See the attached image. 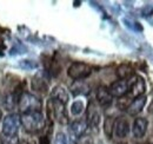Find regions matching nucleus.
<instances>
[{
    "label": "nucleus",
    "mask_w": 153,
    "mask_h": 144,
    "mask_svg": "<svg viewBox=\"0 0 153 144\" xmlns=\"http://www.w3.org/2000/svg\"><path fill=\"white\" fill-rule=\"evenodd\" d=\"M20 123L22 124L24 129L30 134H37L44 130L45 128V118L41 111L27 112L22 113L20 117Z\"/></svg>",
    "instance_id": "obj_1"
},
{
    "label": "nucleus",
    "mask_w": 153,
    "mask_h": 144,
    "mask_svg": "<svg viewBox=\"0 0 153 144\" xmlns=\"http://www.w3.org/2000/svg\"><path fill=\"white\" fill-rule=\"evenodd\" d=\"M47 113H48V117L51 121H57L60 124H66L68 122L65 104H62L61 102H59L57 99H53V98L48 99Z\"/></svg>",
    "instance_id": "obj_2"
},
{
    "label": "nucleus",
    "mask_w": 153,
    "mask_h": 144,
    "mask_svg": "<svg viewBox=\"0 0 153 144\" xmlns=\"http://www.w3.org/2000/svg\"><path fill=\"white\" fill-rule=\"evenodd\" d=\"M18 106H19L21 113L27 112H34L41 110V102L38 97L31 94V93H21L18 99Z\"/></svg>",
    "instance_id": "obj_3"
},
{
    "label": "nucleus",
    "mask_w": 153,
    "mask_h": 144,
    "mask_svg": "<svg viewBox=\"0 0 153 144\" xmlns=\"http://www.w3.org/2000/svg\"><path fill=\"white\" fill-rule=\"evenodd\" d=\"M67 73H68V76L72 79H74V80H81V79L87 78L92 73V68L88 64L76 62V63H73L68 68Z\"/></svg>",
    "instance_id": "obj_4"
},
{
    "label": "nucleus",
    "mask_w": 153,
    "mask_h": 144,
    "mask_svg": "<svg viewBox=\"0 0 153 144\" xmlns=\"http://www.w3.org/2000/svg\"><path fill=\"white\" fill-rule=\"evenodd\" d=\"M20 126V117L17 113L8 115L4 118L2 132L6 136H16Z\"/></svg>",
    "instance_id": "obj_5"
},
{
    "label": "nucleus",
    "mask_w": 153,
    "mask_h": 144,
    "mask_svg": "<svg viewBox=\"0 0 153 144\" xmlns=\"http://www.w3.org/2000/svg\"><path fill=\"white\" fill-rule=\"evenodd\" d=\"M146 90V84L145 80L139 77V76H133L128 79V92L132 98H137L140 96H144V92Z\"/></svg>",
    "instance_id": "obj_6"
},
{
    "label": "nucleus",
    "mask_w": 153,
    "mask_h": 144,
    "mask_svg": "<svg viewBox=\"0 0 153 144\" xmlns=\"http://www.w3.org/2000/svg\"><path fill=\"white\" fill-rule=\"evenodd\" d=\"M87 125L94 130H98L99 124H100V112L99 109L97 108V105L91 102L88 105V110H87V121H86Z\"/></svg>",
    "instance_id": "obj_7"
},
{
    "label": "nucleus",
    "mask_w": 153,
    "mask_h": 144,
    "mask_svg": "<svg viewBox=\"0 0 153 144\" xmlns=\"http://www.w3.org/2000/svg\"><path fill=\"white\" fill-rule=\"evenodd\" d=\"M108 92L112 97H124L125 94L128 93V79L127 80H117L111 84L108 88Z\"/></svg>",
    "instance_id": "obj_8"
},
{
    "label": "nucleus",
    "mask_w": 153,
    "mask_h": 144,
    "mask_svg": "<svg viewBox=\"0 0 153 144\" xmlns=\"http://www.w3.org/2000/svg\"><path fill=\"white\" fill-rule=\"evenodd\" d=\"M113 131L118 138H125L130 132V124L127 119H125L124 117H119L118 119H115Z\"/></svg>",
    "instance_id": "obj_9"
},
{
    "label": "nucleus",
    "mask_w": 153,
    "mask_h": 144,
    "mask_svg": "<svg viewBox=\"0 0 153 144\" xmlns=\"http://www.w3.org/2000/svg\"><path fill=\"white\" fill-rule=\"evenodd\" d=\"M149 126V121L145 117H138L135 118L132 126V134L135 138H141L145 136Z\"/></svg>",
    "instance_id": "obj_10"
},
{
    "label": "nucleus",
    "mask_w": 153,
    "mask_h": 144,
    "mask_svg": "<svg viewBox=\"0 0 153 144\" xmlns=\"http://www.w3.org/2000/svg\"><path fill=\"white\" fill-rule=\"evenodd\" d=\"M87 123L84 119H79V121H74L71 125H70V132L72 135V140L76 138H80L84 136V134L87 130Z\"/></svg>",
    "instance_id": "obj_11"
},
{
    "label": "nucleus",
    "mask_w": 153,
    "mask_h": 144,
    "mask_svg": "<svg viewBox=\"0 0 153 144\" xmlns=\"http://www.w3.org/2000/svg\"><path fill=\"white\" fill-rule=\"evenodd\" d=\"M146 97L145 96H140V97H137L134 98L133 100L131 102V104L127 106V112L128 115L131 116H137L138 113H140L143 111V109L146 104Z\"/></svg>",
    "instance_id": "obj_12"
},
{
    "label": "nucleus",
    "mask_w": 153,
    "mask_h": 144,
    "mask_svg": "<svg viewBox=\"0 0 153 144\" xmlns=\"http://www.w3.org/2000/svg\"><path fill=\"white\" fill-rule=\"evenodd\" d=\"M112 96L110 94L108 89H106L105 86H100L98 91H97V99H98V103L102 106H106V105H110L112 103Z\"/></svg>",
    "instance_id": "obj_13"
},
{
    "label": "nucleus",
    "mask_w": 153,
    "mask_h": 144,
    "mask_svg": "<svg viewBox=\"0 0 153 144\" xmlns=\"http://www.w3.org/2000/svg\"><path fill=\"white\" fill-rule=\"evenodd\" d=\"M117 76L121 79V80H127L131 77L134 76L133 69L128 65V64H121L118 69H117Z\"/></svg>",
    "instance_id": "obj_14"
},
{
    "label": "nucleus",
    "mask_w": 153,
    "mask_h": 144,
    "mask_svg": "<svg viewBox=\"0 0 153 144\" xmlns=\"http://www.w3.org/2000/svg\"><path fill=\"white\" fill-rule=\"evenodd\" d=\"M51 98H53V99H57L59 102H61L62 104H65L66 105V103L68 102V93H67V91L65 90L62 86H56L53 90H52V97Z\"/></svg>",
    "instance_id": "obj_15"
},
{
    "label": "nucleus",
    "mask_w": 153,
    "mask_h": 144,
    "mask_svg": "<svg viewBox=\"0 0 153 144\" xmlns=\"http://www.w3.org/2000/svg\"><path fill=\"white\" fill-rule=\"evenodd\" d=\"M72 92L76 96H78V94H87L90 92V88L85 83L76 80V83L73 84V86H72Z\"/></svg>",
    "instance_id": "obj_16"
},
{
    "label": "nucleus",
    "mask_w": 153,
    "mask_h": 144,
    "mask_svg": "<svg viewBox=\"0 0 153 144\" xmlns=\"http://www.w3.org/2000/svg\"><path fill=\"white\" fill-rule=\"evenodd\" d=\"M84 109H85L84 103L81 100H76L71 106V112H72L73 116H79L84 112Z\"/></svg>",
    "instance_id": "obj_17"
},
{
    "label": "nucleus",
    "mask_w": 153,
    "mask_h": 144,
    "mask_svg": "<svg viewBox=\"0 0 153 144\" xmlns=\"http://www.w3.org/2000/svg\"><path fill=\"white\" fill-rule=\"evenodd\" d=\"M54 144H73V141L70 140V137H67L64 132H59L54 138Z\"/></svg>",
    "instance_id": "obj_18"
},
{
    "label": "nucleus",
    "mask_w": 153,
    "mask_h": 144,
    "mask_svg": "<svg viewBox=\"0 0 153 144\" xmlns=\"http://www.w3.org/2000/svg\"><path fill=\"white\" fill-rule=\"evenodd\" d=\"M113 125H114V119L111 118V117H107L105 123H104V130H105V134L111 137L112 136V131H113Z\"/></svg>",
    "instance_id": "obj_19"
},
{
    "label": "nucleus",
    "mask_w": 153,
    "mask_h": 144,
    "mask_svg": "<svg viewBox=\"0 0 153 144\" xmlns=\"http://www.w3.org/2000/svg\"><path fill=\"white\" fill-rule=\"evenodd\" d=\"M1 144H19V138L18 136H6L4 135L1 137Z\"/></svg>",
    "instance_id": "obj_20"
},
{
    "label": "nucleus",
    "mask_w": 153,
    "mask_h": 144,
    "mask_svg": "<svg viewBox=\"0 0 153 144\" xmlns=\"http://www.w3.org/2000/svg\"><path fill=\"white\" fill-rule=\"evenodd\" d=\"M149 112H150L151 115H153V99H152V102L150 103V105H149Z\"/></svg>",
    "instance_id": "obj_21"
},
{
    "label": "nucleus",
    "mask_w": 153,
    "mask_h": 144,
    "mask_svg": "<svg viewBox=\"0 0 153 144\" xmlns=\"http://www.w3.org/2000/svg\"><path fill=\"white\" fill-rule=\"evenodd\" d=\"M19 144H34L33 142H30V141H22V142H20Z\"/></svg>",
    "instance_id": "obj_22"
},
{
    "label": "nucleus",
    "mask_w": 153,
    "mask_h": 144,
    "mask_svg": "<svg viewBox=\"0 0 153 144\" xmlns=\"http://www.w3.org/2000/svg\"><path fill=\"white\" fill-rule=\"evenodd\" d=\"M2 103V98H1V96H0V104Z\"/></svg>",
    "instance_id": "obj_23"
},
{
    "label": "nucleus",
    "mask_w": 153,
    "mask_h": 144,
    "mask_svg": "<svg viewBox=\"0 0 153 144\" xmlns=\"http://www.w3.org/2000/svg\"><path fill=\"white\" fill-rule=\"evenodd\" d=\"M0 118H1V111H0Z\"/></svg>",
    "instance_id": "obj_24"
}]
</instances>
